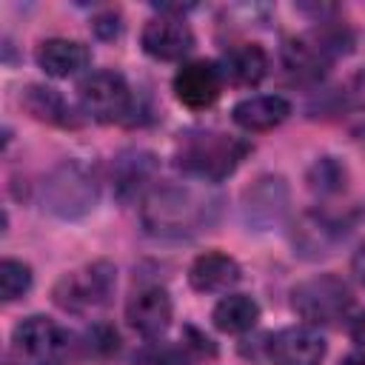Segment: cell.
I'll return each mask as SVG.
<instances>
[{
    "instance_id": "6da1fadb",
    "label": "cell",
    "mask_w": 365,
    "mask_h": 365,
    "mask_svg": "<svg viewBox=\"0 0 365 365\" xmlns=\"http://www.w3.org/2000/svg\"><path fill=\"white\" fill-rule=\"evenodd\" d=\"M220 214V197L208 188L165 182L143 200V225L163 240H185L208 228Z\"/></svg>"
},
{
    "instance_id": "7a4b0ae2",
    "label": "cell",
    "mask_w": 365,
    "mask_h": 365,
    "mask_svg": "<svg viewBox=\"0 0 365 365\" xmlns=\"http://www.w3.org/2000/svg\"><path fill=\"white\" fill-rule=\"evenodd\" d=\"M251 145L234 134L222 131H188L180 137L174 160L177 165L200 180V182H222L237 171V165L245 160Z\"/></svg>"
},
{
    "instance_id": "3957f363",
    "label": "cell",
    "mask_w": 365,
    "mask_h": 365,
    "mask_svg": "<svg viewBox=\"0 0 365 365\" xmlns=\"http://www.w3.org/2000/svg\"><path fill=\"white\" fill-rule=\"evenodd\" d=\"M11 359L14 365H71L74 342L68 331L60 328L54 319L34 314L14 325Z\"/></svg>"
},
{
    "instance_id": "277c9868",
    "label": "cell",
    "mask_w": 365,
    "mask_h": 365,
    "mask_svg": "<svg viewBox=\"0 0 365 365\" xmlns=\"http://www.w3.org/2000/svg\"><path fill=\"white\" fill-rule=\"evenodd\" d=\"M351 305L354 294L336 274H314L291 288V308L311 328L339 322L351 311Z\"/></svg>"
},
{
    "instance_id": "5b68a950",
    "label": "cell",
    "mask_w": 365,
    "mask_h": 365,
    "mask_svg": "<svg viewBox=\"0 0 365 365\" xmlns=\"http://www.w3.org/2000/svg\"><path fill=\"white\" fill-rule=\"evenodd\" d=\"M114 285H117V268L108 259H94L83 268L63 274L51 288V299L57 308L68 314H91L108 305Z\"/></svg>"
},
{
    "instance_id": "8992f818",
    "label": "cell",
    "mask_w": 365,
    "mask_h": 365,
    "mask_svg": "<svg viewBox=\"0 0 365 365\" xmlns=\"http://www.w3.org/2000/svg\"><path fill=\"white\" fill-rule=\"evenodd\" d=\"M97 197L100 191L94 174L77 160H66L57 168H51V174L43 182V205L60 220L86 217L97 205Z\"/></svg>"
},
{
    "instance_id": "52a82bcc",
    "label": "cell",
    "mask_w": 365,
    "mask_h": 365,
    "mask_svg": "<svg viewBox=\"0 0 365 365\" xmlns=\"http://www.w3.org/2000/svg\"><path fill=\"white\" fill-rule=\"evenodd\" d=\"M77 97H80V108L86 111V117H91L94 123H106V125L125 120L134 106L125 77L111 68L88 71L77 86Z\"/></svg>"
},
{
    "instance_id": "ba28073f",
    "label": "cell",
    "mask_w": 365,
    "mask_h": 365,
    "mask_svg": "<svg viewBox=\"0 0 365 365\" xmlns=\"http://www.w3.org/2000/svg\"><path fill=\"white\" fill-rule=\"evenodd\" d=\"M268 359L274 365H319L325 359V339L311 325H288L271 334Z\"/></svg>"
},
{
    "instance_id": "9c48e42d",
    "label": "cell",
    "mask_w": 365,
    "mask_h": 365,
    "mask_svg": "<svg viewBox=\"0 0 365 365\" xmlns=\"http://www.w3.org/2000/svg\"><path fill=\"white\" fill-rule=\"evenodd\" d=\"M222 71L211 60H191L174 74V97L185 108H208L222 94Z\"/></svg>"
},
{
    "instance_id": "30bf717a",
    "label": "cell",
    "mask_w": 365,
    "mask_h": 365,
    "mask_svg": "<svg viewBox=\"0 0 365 365\" xmlns=\"http://www.w3.org/2000/svg\"><path fill=\"white\" fill-rule=\"evenodd\" d=\"M140 43H143V51L154 60H163V63H174V60H182L185 54H191L194 48V31L188 29V23L182 17H154L145 23L143 34H140Z\"/></svg>"
},
{
    "instance_id": "8fae6325",
    "label": "cell",
    "mask_w": 365,
    "mask_h": 365,
    "mask_svg": "<svg viewBox=\"0 0 365 365\" xmlns=\"http://www.w3.org/2000/svg\"><path fill=\"white\" fill-rule=\"evenodd\" d=\"M174 317V305L165 288L148 285L140 288L128 302H125V322L145 339H157L168 331Z\"/></svg>"
},
{
    "instance_id": "7c38bea8",
    "label": "cell",
    "mask_w": 365,
    "mask_h": 365,
    "mask_svg": "<svg viewBox=\"0 0 365 365\" xmlns=\"http://www.w3.org/2000/svg\"><path fill=\"white\" fill-rule=\"evenodd\" d=\"M242 279V268L231 254L205 251L188 268V282L200 294H222Z\"/></svg>"
},
{
    "instance_id": "4fadbf2b",
    "label": "cell",
    "mask_w": 365,
    "mask_h": 365,
    "mask_svg": "<svg viewBox=\"0 0 365 365\" xmlns=\"http://www.w3.org/2000/svg\"><path fill=\"white\" fill-rule=\"evenodd\" d=\"M34 60H37V66H40L48 77L66 80V77L80 74V71L91 63V51H88V46L80 43V40L48 37V40H43V43L37 46Z\"/></svg>"
},
{
    "instance_id": "5bb4252c",
    "label": "cell",
    "mask_w": 365,
    "mask_h": 365,
    "mask_svg": "<svg viewBox=\"0 0 365 365\" xmlns=\"http://www.w3.org/2000/svg\"><path fill=\"white\" fill-rule=\"evenodd\" d=\"M245 220L248 225L268 228L285 214L288 205V185L282 177H259L248 191H245Z\"/></svg>"
},
{
    "instance_id": "9a60e30c",
    "label": "cell",
    "mask_w": 365,
    "mask_h": 365,
    "mask_svg": "<svg viewBox=\"0 0 365 365\" xmlns=\"http://www.w3.org/2000/svg\"><path fill=\"white\" fill-rule=\"evenodd\" d=\"M231 117L242 131H251V134L254 131H271L291 117V103L279 94H257V97L240 100L234 106Z\"/></svg>"
},
{
    "instance_id": "2e32d148",
    "label": "cell",
    "mask_w": 365,
    "mask_h": 365,
    "mask_svg": "<svg viewBox=\"0 0 365 365\" xmlns=\"http://www.w3.org/2000/svg\"><path fill=\"white\" fill-rule=\"evenodd\" d=\"M217 66L222 71V80H228L231 86L248 88L262 83V77L268 74V54L259 43H240V46H231Z\"/></svg>"
},
{
    "instance_id": "e0dca14e",
    "label": "cell",
    "mask_w": 365,
    "mask_h": 365,
    "mask_svg": "<svg viewBox=\"0 0 365 365\" xmlns=\"http://www.w3.org/2000/svg\"><path fill=\"white\" fill-rule=\"evenodd\" d=\"M211 319H214L217 331H222V334H245V331H251L257 325L259 305L248 294H225L214 305Z\"/></svg>"
},
{
    "instance_id": "ac0fdd59",
    "label": "cell",
    "mask_w": 365,
    "mask_h": 365,
    "mask_svg": "<svg viewBox=\"0 0 365 365\" xmlns=\"http://www.w3.org/2000/svg\"><path fill=\"white\" fill-rule=\"evenodd\" d=\"M154 157L148 151H125L117 157L114 163V191L120 194V200H128L134 194H140V188L151 180L154 174Z\"/></svg>"
},
{
    "instance_id": "d6986e66",
    "label": "cell",
    "mask_w": 365,
    "mask_h": 365,
    "mask_svg": "<svg viewBox=\"0 0 365 365\" xmlns=\"http://www.w3.org/2000/svg\"><path fill=\"white\" fill-rule=\"evenodd\" d=\"M282 60H285V66H288L297 77H302V80H317V77H322V71H325L328 63H331V60L322 54V48L311 40V34L288 40L285 48H282Z\"/></svg>"
},
{
    "instance_id": "ffe728a7",
    "label": "cell",
    "mask_w": 365,
    "mask_h": 365,
    "mask_svg": "<svg viewBox=\"0 0 365 365\" xmlns=\"http://www.w3.org/2000/svg\"><path fill=\"white\" fill-rule=\"evenodd\" d=\"M23 108L40 120V123H51V125H68V106L63 100V94L57 88L48 86H29L20 97Z\"/></svg>"
},
{
    "instance_id": "44dd1931",
    "label": "cell",
    "mask_w": 365,
    "mask_h": 365,
    "mask_svg": "<svg viewBox=\"0 0 365 365\" xmlns=\"http://www.w3.org/2000/svg\"><path fill=\"white\" fill-rule=\"evenodd\" d=\"M29 288H31V268L23 259L6 257L0 262V294H3V299L14 302L23 294H29Z\"/></svg>"
},
{
    "instance_id": "7402d4cb",
    "label": "cell",
    "mask_w": 365,
    "mask_h": 365,
    "mask_svg": "<svg viewBox=\"0 0 365 365\" xmlns=\"http://www.w3.org/2000/svg\"><path fill=\"white\" fill-rule=\"evenodd\" d=\"M308 185L317 194H336L345 188V165L334 157H322L308 168Z\"/></svg>"
},
{
    "instance_id": "603a6c76",
    "label": "cell",
    "mask_w": 365,
    "mask_h": 365,
    "mask_svg": "<svg viewBox=\"0 0 365 365\" xmlns=\"http://www.w3.org/2000/svg\"><path fill=\"white\" fill-rule=\"evenodd\" d=\"M83 351H86V356H91V359H97V362H106V359H111L114 354H117V348H120V336H117V331L108 325V322H94L86 334H83Z\"/></svg>"
},
{
    "instance_id": "cb8c5ba5",
    "label": "cell",
    "mask_w": 365,
    "mask_h": 365,
    "mask_svg": "<svg viewBox=\"0 0 365 365\" xmlns=\"http://www.w3.org/2000/svg\"><path fill=\"white\" fill-rule=\"evenodd\" d=\"M191 348L182 345H165V342H154L148 348L140 351V365H188L191 362Z\"/></svg>"
},
{
    "instance_id": "d4e9b609",
    "label": "cell",
    "mask_w": 365,
    "mask_h": 365,
    "mask_svg": "<svg viewBox=\"0 0 365 365\" xmlns=\"http://www.w3.org/2000/svg\"><path fill=\"white\" fill-rule=\"evenodd\" d=\"M91 29H94L97 37L114 40V37H120L123 23H120V14H117V11H103V14H97V17L91 20Z\"/></svg>"
},
{
    "instance_id": "484cf974",
    "label": "cell",
    "mask_w": 365,
    "mask_h": 365,
    "mask_svg": "<svg viewBox=\"0 0 365 365\" xmlns=\"http://www.w3.org/2000/svg\"><path fill=\"white\" fill-rule=\"evenodd\" d=\"M348 100H351L354 108H362L365 111V68H359L351 77V83H348Z\"/></svg>"
},
{
    "instance_id": "4316f807",
    "label": "cell",
    "mask_w": 365,
    "mask_h": 365,
    "mask_svg": "<svg viewBox=\"0 0 365 365\" xmlns=\"http://www.w3.org/2000/svg\"><path fill=\"white\" fill-rule=\"evenodd\" d=\"M348 334H351V339H354L359 348H365V311H359V314L351 319Z\"/></svg>"
},
{
    "instance_id": "83f0119b",
    "label": "cell",
    "mask_w": 365,
    "mask_h": 365,
    "mask_svg": "<svg viewBox=\"0 0 365 365\" xmlns=\"http://www.w3.org/2000/svg\"><path fill=\"white\" fill-rule=\"evenodd\" d=\"M351 271H354L356 282L365 288V242L356 248V254H354V259H351Z\"/></svg>"
},
{
    "instance_id": "f1b7e54d",
    "label": "cell",
    "mask_w": 365,
    "mask_h": 365,
    "mask_svg": "<svg viewBox=\"0 0 365 365\" xmlns=\"http://www.w3.org/2000/svg\"><path fill=\"white\" fill-rule=\"evenodd\" d=\"M339 365H365V348H359V351H354V354H348Z\"/></svg>"
}]
</instances>
